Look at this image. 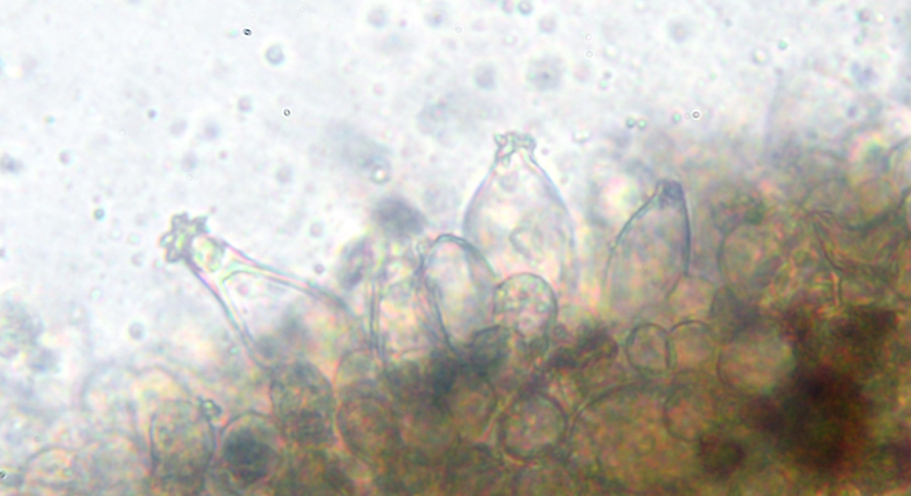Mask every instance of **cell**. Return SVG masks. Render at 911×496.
<instances>
[{
	"label": "cell",
	"instance_id": "3",
	"mask_svg": "<svg viewBox=\"0 0 911 496\" xmlns=\"http://www.w3.org/2000/svg\"><path fill=\"white\" fill-rule=\"evenodd\" d=\"M272 432L255 420L233 426L224 437L222 459L233 480L248 486L262 480L275 460Z\"/></svg>",
	"mask_w": 911,
	"mask_h": 496
},
{
	"label": "cell",
	"instance_id": "5",
	"mask_svg": "<svg viewBox=\"0 0 911 496\" xmlns=\"http://www.w3.org/2000/svg\"><path fill=\"white\" fill-rule=\"evenodd\" d=\"M698 455L707 473L725 477L740 467L745 459V451L733 438L710 436L701 442Z\"/></svg>",
	"mask_w": 911,
	"mask_h": 496
},
{
	"label": "cell",
	"instance_id": "6",
	"mask_svg": "<svg viewBox=\"0 0 911 496\" xmlns=\"http://www.w3.org/2000/svg\"><path fill=\"white\" fill-rule=\"evenodd\" d=\"M377 224L388 234L405 237L418 234L423 228L424 219L412 205L399 198H385L374 212Z\"/></svg>",
	"mask_w": 911,
	"mask_h": 496
},
{
	"label": "cell",
	"instance_id": "2",
	"mask_svg": "<svg viewBox=\"0 0 911 496\" xmlns=\"http://www.w3.org/2000/svg\"><path fill=\"white\" fill-rule=\"evenodd\" d=\"M270 397L286 437L310 448L330 441L334 398L327 380L317 369L302 363L281 367L271 381Z\"/></svg>",
	"mask_w": 911,
	"mask_h": 496
},
{
	"label": "cell",
	"instance_id": "1",
	"mask_svg": "<svg viewBox=\"0 0 911 496\" xmlns=\"http://www.w3.org/2000/svg\"><path fill=\"white\" fill-rule=\"evenodd\" d=\"M861 411L855 382L837 371L818 368L797 376L778 405L758 404L754 420L797 462L829 470L843 461Z\"/></svg>",
	"mask_w": 911,
	"mask_h": 496
},
{
	"label": "cell",
	"instance_id": "4",
	"mask_svg": "<svg viewBox=\"0 0 911 496\" xmlns=\"http://www.w3.org/2000/svg\"><path fill=\"white\" fill-rule=\"evenodd\" d=\"M348 484L338 459L308 451L289 461L278 486L292 494H340L348 489Z\"/></svg>",
	"mask_w": 911,
	"mask_h": 496
}]
</instances>
